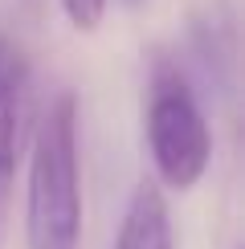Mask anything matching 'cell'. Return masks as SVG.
Here are the masks:
<instances>
[{
	"mask_svg": "<svg viewBox=\"0 0 245 249\" xmlns=\"http://www.w3.org/2000/svg\"><path fill=\"white\" fill-rule=\"evenodd\" d=\"M25 245L78 249L82 245V155H78V98L61 90L49 98L29 151L25 188Z\"/></svg>",
	"mask_w": 245,
	"mask_h": 249,
	"instance_id": "cell-1",
	"label": "cell"
},
{
	"mask_svg": "<svg viewBox=\"0 0 245 249\" xmlns=\"http://www.w3.org/2000/svg\"><path fill=\"white\" fill-rule=\"evenodd\" d=\"M143 135H147V155L163 188L188 192L204 180L212 163V131L192 82L172 61H156L151 70Z\"/></svg>",
	"mask_w": 245,
	"mask_h": 249,
	"instance_id": "cell-2",
	"label": "cell"
},
{
	"mask_svg": "<svg viewBox=\"0 0 245 249\" xmlns=\"http://www.w3.org/2000/svg\"><path fill=\"white\" fill-rule=\"evenodd\" d=\"M110 249H176L172 213H168V200H163L159 184H147V180L135 184Z\"/></svg>",
	"mask_w": 245,
	"mask_h": 249,
	"instance_id": "cell-3",
	"label": "cell"
},
{
	"mask_svg": "<svg viewBox=\"0 0 245 249\" xmlns=\"http://www.w3.org/2000/svg\"><path fill=\"white\" fill-rule=\"evenodd\" d=\"M17 131H20V119H17V102L0 107V245H4V233H8V216H13V188H17Z\"/></svg>",
	"mask_w": 245,
	"mask_h": 249,
	"instance_id": "cell-4",
	"label": "cell"
},
{
	"mask_svg": "<svg viewBox=\"0 0 245 249\" xmlns=\"http://www.w3.org/2000/svg\"><path fill=\"white\" fill-rule=\"evenodd\" d=\"M25 82V53L17 49V41L0 33V107L17 102V90Z\"/></svg>",
	"mask_w": 245,
	"mask_h": 249,
	"instance_id": "cell-5",
	"label": "cell"
},
{
	"mask_svg": "<svg viewBox=\"0 0 245 249\" xmlns=\"http://www.w3.org/2000/svg\"><path fill=\"white\" fill-rule=\"evenodd\" d=\"M61 13L78 33H94L106 17V0H61Z\"/></svg>",
	"mask_w": 245,
	"mask_h": 249,
	"instance_id": "cell-6",
	"label": "cell"
},
{
	"mask_svg": "<svg viewBox=\"0 0 245 249\" xmlns=\"http://www.w3.org/2000/svg\"><path fill=\"white\" fill-rule=\"evenodd\" d=\"M127 4H139V0H127Z\"/></svg>",
	"mask_w": 245,
	"mask_h": 249,
	"instance_id": "cell-7",
	"label": "cell"
}]
</instances>
